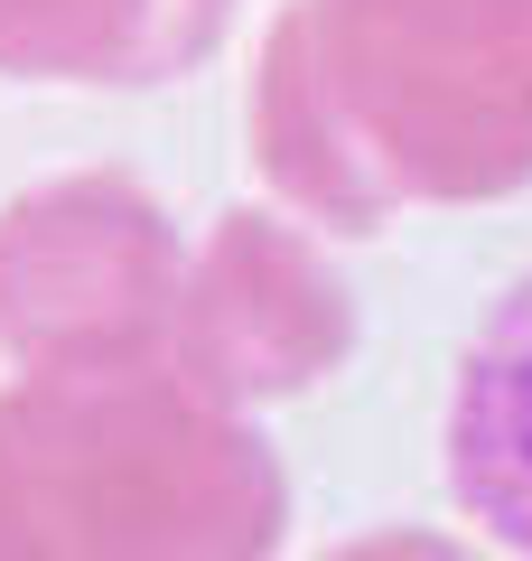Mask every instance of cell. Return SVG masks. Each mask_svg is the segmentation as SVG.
Returning <instances> with one entry per match:
<instances>
[{
	"mask_svg": "<svg viewBox=\"0 0 532 561\" xmlns=\"http://www.w3.org/2000/svg\"><path fill=\"white\" fill-rule=\"evenodd\" d=\"M355 356V290L317 234L271 206H234L187 262L169 365L224 412L290 402Z\"/></svg>",
	"mask_w": 532,
	"mask_h": 561,
	"instance_id": "4",
	"label": "cell"
},
{
	"mask_svg": "<svg viewBox=\"0 0 532 561\" xmlns=\"http://www.w3.org/2000/svg\"><path fill=\"white\" fill-rule=\"evenodd\" d=\"M280 542L271 440L169 356L0 383V561H271Z\"/></svg>",
	"mask_w": 532,
	"mask_h": 561,
	"instance_id": "2",
	"label": "cell"
},
{
	"mask_svg": "<svg viewBox=\"0 0 532 561\" xmlns=\"http://www.w3.org/2000/svg\"><path fill=\"white\" fill-rule=\"evenodd\" d=\"M187 290L169 206L122 169H76L0 206V356L57 365H159Z\"/></svg>",
	"mask_w": 532,
	"mask_h": 561,
	"instance_id": "3",
	"label": "cell"
},
{
	"mask_svg": "<svg viewBox=\"0 0 532 561\" xmlns=\"http://www.w3.org/2000/svg\"><path fill=\"white\" fill-rule=\"evenodd\" d=\"M449 496L532 561V272L486 309L449 393Z\"/></svg>",
	"mask_w": 532,
	"mask_h": 561,
	"instance_id": "5",
	"label": "cell"
},
{
	"mask_svg": "<svg viewBox=\"0 0 532 561\" xmlns=\"http://www.w3.org/2000/svg\"><path fill=\"white\" fill-rule=\"evenodd\" d=\"M327 561H476V552H467V542H449V534H420V524H383V534L336 542Z\"/></svg>",
	"mask_w": 532,
	"mask_h": 561,
	"instance_id": "7",
	"label": "cell"
},
{
	"mask_svg": "<svg viewBox=\"0 0 532 561\" xmlns=\"http://www.w3.org/2000/svg\"><path fill=\"white\" fill-rule=\"evenodd\" d=\"M253 160L327 234L532 187V0H290L253 66Z\"/></svg>",
	"mask_w": 532,
	"mask_h": 561,
	"instance_id": "1",
	"label": "cell"
},
{
	"mask_svg": "<svg viewBox=\"0 0 532 561\" xmlns=\"http://www.w3.org/2000/svg\"><path fill=\"white\" fill-rule=\"evenodd\" d=\"M234 0H0V76L159 84L224 38Z\"/></svg>",
	"mask_w": 532,
	"mask_h": 561,
	"instance_id": "6",
	"label": "cell"
}]
</instances>
